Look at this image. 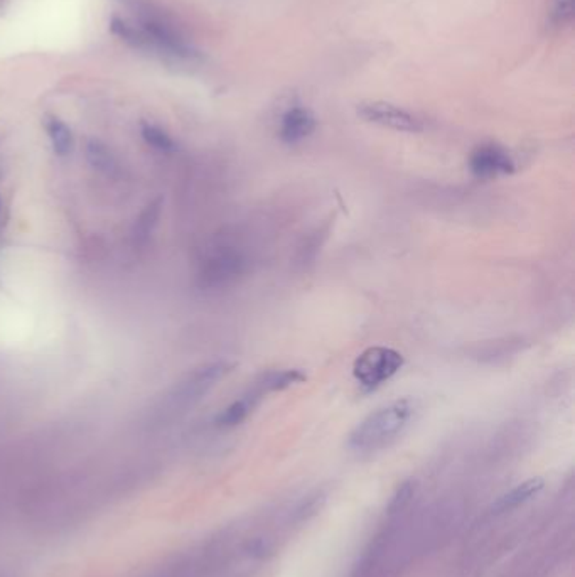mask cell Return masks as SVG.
<instances>
[{
  "mask_svg": "<svg viewBox=\"0 0 575 577\" xmlns=\"http://www.w3.org/2000/svg\"><path fill=\"white\" fill-rule=\"evenodd\" d=\"M417 412L413 398H396L366 415L349 434L348 447L354 453H375L398 439Z\"/></svg>",
  "mask_w": 575,
  "mask_h": 577,
  "instance_id": "cell-1",
  "label": "cell"
},
{
  "mask_svg": "<svg viewBox=\"0 0 575 577\" xmlns=\"http://www.w3.org/2000/svg\"><path fill=\"white\" fill-rule=\"evenodd\" d=\"M250 269V258L240 247L220 245L199 265L201 288H225L237 284Z\"/></svg>",
  "mask_w": 575,
  "mask_h": 577,
  "instance_id": "cell-2",
  "label": "cell"
},
{
  "mask_svg": "<svg viewBox=\"0 0 575 577\" xmlns=\"http://www.w3.org/2000/svg\"><path fill=\"white\" fill-rule=\"evenodd\" d=\"M233 368L235 364L220 360L193 370L169 394V406L174 410H186L196 406L197 402H201L206 394L218 385V381H221L229 372H233Z\"/></svg>",
  "mask_w": 575,
  "mask_h": 577,
  "instance_id": "cell-3",
  "label": "cell"
},
{
  "mask_svg": "<svg viewBox=\"0 0 575 577\" xmlns=\"http://www.w3.org/2000/svg\"><path fill=\"white\" fill-rule=\"evenodd\" d=\"M405 364L400 351L387 347L364 349L354 360L353 375L364 392H373L394 379Z\"/></svg>",
  "mask_w": 575,
  "mask_h": 577,
  "instance_id": "cell-4",
  "label": "cell"
},
{
  "mask_svg": "<svg viewBox=\"0 0 575 577\" xmlns=\"http://www.w3.org/2000/svg\"><path fill=\"white\" fill-rule=\"evenodd\" d=\"M358 115L368 123H375L396 132L413 134L424 130V123L417 115L387 102H364L358 105Z\"/></svg>",
  "mask_w": 575,
  "mask_h": 577,
  "instance_id": "cell-5",
  "label": "cell"
},
{
  "mask_svg": "<svg viewBox=\"0 0 575 577\" xmlns=\"http://www.w3.org/2000/svg\"><path fill=\"white\" fill-rule=\"evenodd\" d=\"M470 171L478 180H495L513 174L516 171L515 159L501 146L483 144L471 152Z\"/></svg>",
  "mask_w": 575,
  "mask_h": 577,
  "instance_id": "cell-6",
  "label": "cell"
},
{
  "mask_svg": "<svg viewBox=\"0 0 575 577\" xmlns=\"http://www.w3.org/2000/svg\"><path fill=\"white\" fill-rule=\"evenodd\" d=\"M318 127L314 113L305 106H290L280 119V130L279 136L282 142L288 146L299 144L311 136Z\"/></svg>",
  "mask_w": 575,
  "mask_h": 577,
  "instance_id": "cell-7",
  "label": "cell"
},
{
  "mask_svg": "<svg viewBox=\"0 0 575 577\" xmlns=\"http://www.w3.org/2000/svg\"><path fill=\"white\" fill-rule=\"evenodd\" d=\"M263 398L265 397L260 394L254 385H250L246 392H243L237 400H233L228 407L216 415V424L225 429L242 424L254 414V410L257 409Z\"/></svg>",
  "mask_w": 575,
  "mask_h": 577,
  "instance_id": "cell-8",
  "label": "cell"
},
{
  "mask_svg": "<svg viewBox=\"0 0 575 577\" xmlns=\"http://www.w3.org/2000/svg\"><path fill=\"white\" fill-rule=\"evenodd\" d=\"M307 379V375L299 368H284V370H269L260 373L257 379L254 380V387L260 394L269 395L273 392H282L294 385H299Z\"/></svg>",
  "mask_w": 575,
  "mask_h": 577,
  "instance_id": "cell-9",
  "label": "cell"
},
{
  "mask_svg": "<svg viewBox=\"0 0 575 577\" xmlns=\"http://www.w3.org/2000/svg\"><path fill=\"white\" fill-rule=\"evenodd\" d=\"M45 130L47 138L51 142L53 152L60 157H66L73 152L75 147V136L66 121H61L58 117H47L45 121Z\"/></svg>",
  "mask_w": 575,
  "mask_h": 577,
  "instance_id": "cell-10",
  "label": "cell"
},
{
  "mask_svg": "<svg viewBox=\"0 0 575 577\" xmlns=\"http://www.w3.org/2000/svg\"><path fill=\"white\" fill-rule=\"evenodd\" d=\"M85 157H87L88 164L102 174L113 176L115 172H119V161H117L115 154L110 151L105 144L98 138H91L87 142Z\"/></svg>",
  "mask_w": 575,
  "mask_h": 577,
  "instance_id": "cell-11",
  "label": "cell"
},
{
  "mask_svg": "<svg viewBox=\"0 0 575 577\" xmlns=\"http://www.w3.org/2000/svg\"><path fill=\"white\" fill-rule=\"evenodd\" d=\"M544 488V480L540 478H531L529 481L516 486L512 491H508L506 495H503L500 500L495 503L493 510L495 512H508L512 508H516L518 505H523L527 501L531 500L533 497H537Z\"/></svg>",
  "mask_w": 575,
  "mask_h": 577,
  "instance_id": "cell-12",
  "label": "cell"
},
{
  "mask_svg": "<svg viewBox=\"0 0 575 577\" xmlns=\"http://www.w3.org/2000/svg\"><path fill=\"white\" fill-rule=\"evenodd\" d=\"M161 213H162V199L161 197L154 199L142 210L140 216L137 218L136 227H134V240H136V243L144 245L149 240L154 230L159 225Z\"/></svg>",
  "mask_w": 575,
  "mask_h": 577,
  "instance_id": "cell-13",
  "label": "cell"
},
{
  "mask_svg": "<svg viewBox=\"0 0 575 577\" xmlns=\"http://www.w3.org/2000/svg\"><path fill=\"white\" fill-rule=\"evenodd\" d=\"M140 136L149 144L155 151L172 152L176 149L174 138L167 134L166 130L155 123L144 121L140 125Z\"/></svg>",
  "mask_w": 575,
  "mask_h": 577,
  "instance_id": "cell-14",
  "label": "cell"
},
{
  "mask_svg": "<svg viewBox=\"0 0 575 577\" xmlns=\"http://www.w3.org/2000/svg\"><path fill=\"white\" fill-rule=\"evenodd\" d=\"M572 14H574V0H555L550 14V22L554 26H563L572 19Z\"/></svg>",
  "mask_w": 575,
  "mask_h": 577,
  "instance_id": "cell-15",
  "label": "cell"
},
{
  "mask_svg": "<svg viewBox=\"0 0 575 577\" xmlns=\"http://www.w3.org/2000/svg\"><path fill=\"white\" fill-rule=\"evenodd\" d=\"M412 491H413L412 483H404V485L400 486V488H398V491H396V495L394 497V500L390 503V510H392V512H395V510H400V508H402V506L410 500Z\"/></svg>",
  "mask_w": 575,
  "mask_h": 577,
  "instance_id": "cell-16",
  "label": "cell"
},
{
  "mask_svg": "<svg viewBox=\"0 0 575 577\" xmlns=\"http://www.w3.org/2000/svg\"><path fill=\"white\" fill-rule=\"evenodd\" d=\"M0 213H2V203H0Z\"/></svg>",
  "mask_w": 575,
  "mask_h": 577,
  "instance_id": "cell-17",
  "label": "cell"
}]
</instances>
